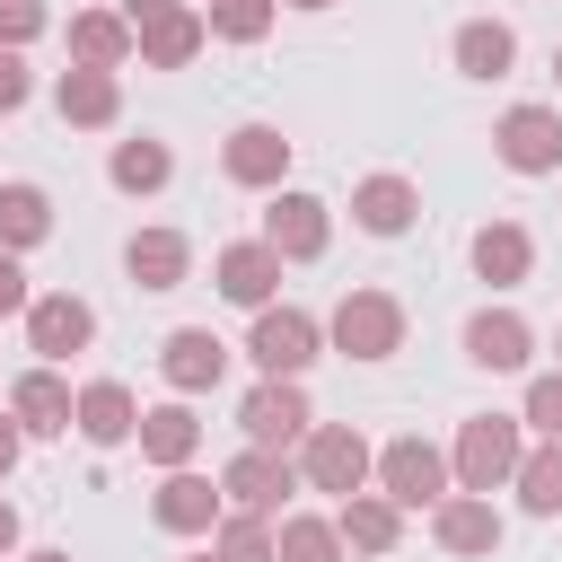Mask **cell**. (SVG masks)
Wrapping results in <instances>:
<instances>
[{
  "label": "cell",
  "instance_id": "obj_24",
  "mask_svg": "<svg viewBox=\"0 0 562 562\" xmlns=\"http://www.w3.org/2000/svg\"><path fill=\"white\" fill-rule=\"evenodd\" d=\"M202 44H211V26H202V9H184V0L132 26V53H140L149 70H184V61L202 53Z\"/></svg>",
  "mask_w": 562,
  "mask_h": 562
},
{
  "label": "cell",
  "instance_id": "obj_8",
  "mask_svg": "<svg viewBox=\"0 0 562 562\" xmlns=\"http://www.w3.org/2000/svg\"><path fill=\"white\" fill-rule=\"evenodd\" d=\"M97 342V307L79 299V290H35L26 299V351L44 360V369H61L70 351H88Z\"/></svg>",
  "mask_w": 562,
  "mask_h": 562
},
{
  "label": "cell",
  "instance_id": "obj_2",
  "mask_svg": "<svg viewBox=\"0 0 562 562\" xmlns=\"http://www.w3.org/2000/svg\"><path fill=\"white\" fill-rule=\"evenodd\" d=\"M325 342L342 351V360H395L404 351V299L395 290H342L334 299V316H325Z\"/></svg>",
  "mask_w": 562,
  "mask_h": 562
},
{
  "label": "cell",
  "instance_id": "obj_40",
  "mask_svg": "<svg viewBox=\"0 0 562 562\" xmlns=\"http://www.w3.org/2000/svg\"><path fill=\"white\" fill-rule=\"evenodd\" d=\"M0 553H18V509L0 501Z\"/></svg>",
  "mask_w": 562,
  "mask_h": 562
},
{
  "label": "cell",
  "instance_id": "obj_13",
  "mask_svg": "<svg viewBox=\"0 0 562 562\" xmlns=\"http://www.w3.org/2000/svg\"><path fill=\"white\" fill-rule=\"evenodd\" d=\"M220 474H193V465H176V474H158V492H149V518L167 527V536H211L220 527Z\"/></svg>",
  "mask_w": 562,
  "mask_h": 562
},
{
  "label": "cell",
  "instance_id": "obj_12",
  "mask_svg": "<svg viewBox=\"0 0 562 562\" xmlns=\"http://www.w3.org/2000/svg\"><path fill=\"white\" fill-rule=\"evenodd\" d=\"M70 430H79L88 448H132V430H140V395H132L123 378H88V386L70 395Z\"/></svg>",
  "mask_w": 562,
  "mask_h": 562
},
{
  "label": "cell",
  "instance_id": "obj_11",
  "mask_svg": "<svg viewBox=\"0 0 562 562\" xmlns=\"http://www.w3.org/2000/svg\"><path fill=\"white\" fill-rule=\"evenodd\" d=\"M465 360L492 369V378H518V369L536 360V325H527L518 307H474V316H465Z\"/></svg>",
  "mask_w": 562,
  "mask_h": 562
},
{
  "label": "cell",
  "instance_id": "obj_36",
  "mask_svg": "<svg viewBox=\"0 0 562 562\" xmlns=\"http://www.w3.org/2000/svg\"><path fill=\"white\" fill-rule=\"evenodd\" d=\"M26 97H35V70H26V53H9V44H0V114H18Z\"/></svg>",
  "mask_w": 562,
  "mask_h": 562
},
{
  "label": "cell",
  "instance_id": "obj_42",
  "mask_svg": "<svg viewBox=\"0 0 562 562\" xmlns=\"http://www.w3.org/2000/svg\"><path fill=\"white\" fill-rule=\"evenodd\" d=\"M281 9H334V0H281Z\"/></svg>",
  "mask_w": 562,
  "mask_h": 562
},
{
  "label": "cell",
  "instance_id": "obj_1",
  "mask_svg": "<svg viewBox=\"0 0 562 562\" xmlns=\"http://www.w3.org/2000/svg\"><path fill=\"white\" fill-rule=\"evenodd\" d=\"M518 457H527V422L518 413H474V422H457V448H448V474H457V492H501L509 474H518Z\"/></svg>",
  "mask_w": 562,
  "mask_h": 562
},
{
  "label": "cell",
  "instance_id": "obj_3",
  "mask_svg": "<svg viewBox=\"0 0 562 562\" xmlns=\"http://www.w3.org/2000/svg\"><path fill=\"white\" fill-rule=\"evenodd\" d=\"M246 360H255V378H307L316 360H325V325L307 316V307H255V325H246Z\"/></svg>",
  "mask_w": 562,
  "mask_h": 562
},
{
  "label": "cell",
  "instance_id": "obj_43",
  "mask_svg": "<svg viewBox=\"0 0 562 562\" xmlns=\"http://www.w3.org/2000/svg\"><path fill=\"white\" fill-rule=\"evenodd\" d=\"M184 562H220V553H211V544H202V553H184Z\"/></svg>",
  "mask_w": 562,
  "mask_h": 562
},
{
  "label": "cell",
  "instance_id": "obj_20",
  "mask_svg": "<svg viewBox=\"0 0 562 562\" xmlns=\"http://www.w3.org/2000/svg\"><path fill=\"white\" fill-rule=\"evenodd\" d=\"M413 220H422V184H413V176L378 167V176L351 184V228H369V237H404Z\"/></svg>",
  "mask_w": 562,
  "mask_h": 562
},
{
  "label": "cell",
  "instance_id": "obj_32",
  "mask_svg": "<svg viewBox=\"0 0 562 562\" xmlns=\"http://www.w3.org/2000/svg\"><path fill=\"white\" fill-rule=\"evenodd\" d=\"M272 18H281V0H202V26H211L220 44H263Z\"/></svg>",
  "mask_w": 562,
  "mask_h": 562
},
{
  "label": "cell",
  "instance_id": "obj_14",
  "mask_svg": "<svg viewBox=\"0 0 562 562\" xmlns=\"http://www.w3.org/2000/svg\"><path fill=\"white\" fill-rule=\"evenodd\" d=\"M430 536H439V553H457V562H483V553H501V509L483 501V492H448V501H430Z\"/></svg>",
  "mask_w": 562,
  "mask_h": 562
},
{
  "label": "cell",
  "instance_id": "obj_9",
  "mask_svg": "<svg viewBox=\"0 0 562 562\" xmlns=\"http://www.w3.org/2000/svg\"><path fill=\"white\" fill-rule=\"evenodd\" d=\"M492 158L509 176H562V114L553 105H509L492 123Z\"/></svg>",
  "mask_w": 562,
  "mask_h": 562
},
{
  "label": "cell",
  "instance_id": "obj_21",
  "mask_svg": "<svg viewBox=\"0 0 562 562\" xmlns=\"http://www.w3.org/2000/svg\"><path fill=\"white\" fill-rule=\"evenodd\" d=\"M70 395H79V386L35 360V369H18V386H9V422H18L26 439H61V430H70Z\"/></svg>",
  "mask_w": 562,
  "mask_h": 562
},
{
  "label": "cell",
  "instance_id": "obj_44",
  "mask_svg": "<svg viewBox=\"0 0 562 562\" xmlns=\"http://www.w3.org/2000/svg\"><path fill=\"white\" fill-rule=\"evenodd\" d=\"M553 79H562V44H553Z\"/></svg>",
  "mask_w": 562,
  "mask_h": 562
},
{
  "label": "cell",
  "instance_id": "obj_17",
  "mask_svg": "<svg viewBox=\"0 0 562 562\" xmlns=\"http://www.w3.org/2000/svg\"><path fill=\"white\" fill-rule=\"evenodd\" d=\"M158 378H167L176 395H211V386L228 378V342H220L211 325H176V334L158 342Z\"/></svg>",
  "mask_w": 562,
  "mask_h": 562
},
{
  "label": "cell",
  "instance_id": "obj_16",
  "mask_svg": "<svg viewBox=\"0 0 562 562\" xmlns=\"http://www.w3.org/2000/svg\"><path fill=\"white\" fill-rule=\"evenodd\" d=\"M211 281H220V299L228 307H272V290H281V255L263 246V237H237V246H220L211 255Z\"/></svg>",
  "mask_w": 562,
  "mask_h": 562
},
{
  "label": "cell",
  "instance_id": "obj_28",
  "mask_svg": "<svg viewBox=\"0 0 562 562\" xmlns=\"http://www.w3.org/2000/svg\"><path fill=\"white\" fill-rule=\"evenodd\" d=\"M70 61L123 70V61H132V18H123V9H79V18H70Z\"/></svg>",
  "mask_w": 562,
  "mask_h": 562
},
{
  "label": "cell",
  "instance_id": "obj_18",
  "mask_svg": "<svg viewBox=\"0 0 562 562\" xmlns=\"http://www.w3.org/2000/svg\"><path fill=\"white\" fill-rule=\"evenodd\" d=\"M140 457L158 465V474H176V465H193L202 457V413H193V395H167V404H140Z\"/></svg>",
  "mask_w": 562,
  "mask_h": 562
},
{
  "label": "cell",
  "instance_id": "obj_5",
  "mask_svg": "<svg viewBox=\"0 0 562 562\" xmlns=\"http://www.w3.org/2000/svg\"><path fill=\"white\" fill-rule=\"evenodd\" d=\"M369 465H378V448L351 430V422H307V439H299V483L307 492H369Z\"/></svg>",
  "mask_w": 562,
  "mask_h": 562
},
{
  "label": "cell",
  "instance_id": "obj_19",
  "mask_svg": "<svg viewBox=\"0 0 562 562\" xmlns=\"http://www.w3.org/2000/svg\"><path fill=\"white\" fill-rule=\"evenodd\" d=\"M53 114H61L70 132H105V123H123V79H114V70L70 61V70L53 79Z\"/></svg>",
  "mask_w": 562,
  "mask_h": 562
},
{
  "label": "cell",
  "instance_id": "obj_23",
  "mask_svg": "<svg viewBox=\"0 0 562 562\" xmlns=\"http://www.w3.org/2000/svg\"><path fill=\"white\" fill-rule=\"evenodd\" d=\"M334 536H342V553H395L404 544V509L369 483V492H342L334 501Z\"/></svg>",
  "mask_w": 562,
  "mask_h": 562
},
{
  "label": "cell",
  "instance_id": "obj_6",
  "mask_svg": "<svg viewBox=\"0 0 562 562\" xmlns=\"http://www.w3.org/2000/svg\"><path fill=\"white\" fill-rule=\"evenodd\" d=\"M299 492V457L290 448H237L228 465H220V501L228 509H255V518H281V501Z\"/></svg>",
  "mask_w": 562,
  "mask_h": 562
},
{
  "label": "cell",
  "instance_id": "obj_15",
  "mask_svg": "<svg viewBox=\"0 0 562 562\" xmlns=\"http://www.w3.org/2000/svg\"><path fill=\"white\" fill-rule=\"evenodd\" d=\"M220 176L246 184V193H272V184L290 176V140H281V123H237V132L220 140Z\"/></svg>",
  "mask_w": 562,
  "mask_h": 562
},
{
  "label": "cell",
  "instance_id": "obj_4",
  "mask_svg": "<svg viewBox=\"0 0 562 562\" xmlns=\"http://www.w3.org/2000/svg\"><path fill=\"white\" fill-rule=\"evenodd\" d=\"M369 483H378L395 509H430V501H448V492H457V474H448V448H430L422 430L386 439V448H378V465H369Z\"/></svg>",
  "mask_w": 562,
  "mask_h": 562
},
{
  "label": "cell",
  "instance_id": "obj_30",
  "mask_svg": "<svg viewBox=\"0 0 562 562\" xmlns=\"http://www.w3.org/2000/svg\"><path fill=\"white\" fill-rule=\"evenodd\" d=\"M509 492H518V509H527V518H562V439H536V448L518 457Z\"/></svg>",
  "mask_w": 562,
  "mask_h": 562
},
{
  "label": "cell",
  "instance_id": "obj_39",
  "mask_svg": "<svg viewBox=\"0 0 562 562\" xmlns=\"http://www.w3.org/2000/svg\"><path fill=\"white\" fill-rule=\"evenodd\" d=\"M158 9H176V0H123V18L140 26V18H158Z\"/></svg>",
  "mask_w": 562,
  "mask_h": 562
},
{
  "label": "cell",
  "instance_id": "obj_38",
  "mask_svg": "<svg viewBox=\"0 0 562 562\" xmlns=\"http://www.w3.org/2000/svg\"><path fill=\"white\" fill-rule=\"evenodd\" d=\"M18 457H26V430H18V422H9V413H0V483H9V474H18Z\"/></svg>",
  "mask_w": 562,
  "mask_h": 562
},
{
  "label": "cell",
  "instance_id": "obj_25",
  "mask_svg": "<svg viewBox=\"0 0 562 562\" xmlns=\"http://www.w3.org/2000/svg\"><path fill=\"white\" fill-rule=\"evenodd\" d=\"M123 272H132L140 290H184V272H193V237H184V228H132Z\"/></svg>",
  "mask_w": 562,
  "mask_h": 562
},
{
  "label": "cell",
  "instance_id": "obj_41",
  "mask_svg": "<svg viewBox=\"0 0 562 562\" xmlns=\"http://www.w3.org/2000/svg\"><path fill=\"white\" fill-rule=\"evenodd\" d=\"M18 562H70V553H61V544H35V553H18Z\"/></svg>",
  "mask_w": 562,
  "mask_h": 562
},
{
  "label": "cell",
  "instance_id": "obj_27",
  "mask_svg": "<svg viewBox=\"0 0 562 562\" xmlns=\"http://www.w3.org/2000/svg\"><path fill=\"white\" fill-rule=\"evenodd\" d=\"M44 237H53V193L26 184V176H9V184H0V246H9V255H35Z\"/></svg>",
  "mask_w": 562,
  "mask_h": 562
},
{
  "label": "cell",
  "instance_id": "obj_37",
  "mask_svg": "<svg viewBox=\"0 0 562 562\" xmlns=\"http://www.w3.org/2000/svg\"><path fill=\"white\" fill-rule=\"evenodd\" d=\"M26 299H35V290H26V263L0 246V316H26Z\"/></svg>",
  "mask_w": 562,
  "mask_h": 562
},
{
  "label": "cell",
  "instance_id": "obj_26",
  "mask_svg": "<svg viewBox=\"0 0 562 562\" xmlns=\"http://www.w3.org/2000/svg\"><path fill=\"white\" fill-rule=\"evenodd\" d=\"M448 61H457L465 79H509V61H518V26H509V18H465V26L448 35Z\"/></svg>",
  "mask_w": 562,
  "mask_h": 562
},
{
  "label": "cell",
  "instance_id": "obj_10",
  "mask_svg": "<svg viewBox=\"0 0 562 562\" xmlns=\"http://www.w3.org/2000/svg\"><path fill=\"white\" fill-rule=\"evenodd\" d=\"M307 422H316V413H307V386H299V378H255L246 404H237V430H246L255 448H299Z\"/></svg>",
  "mask_w": 562,
  "mask_h": 562
},
{
  "label": "cell",
  "instance_id": "obj_7",
  "mask_svg": "<svg viewBox=\"0 0 562 562\" xmlns=\"http://www.w3.org/2000/svg\"><path fill=\"white\" fill-rule=\"evenodd\" d=\"M281 263H316L325 255V237H334V211L316 202V193H299V184H272V202H263V228H255Z\"/></svg>",
  "mask_w": 562,
  "mask_h": 562
},
{
  "label": "cell",
  "instance_id": "obj_35",
  "mask_svg": "<svg viewBox=\"0 0 562 562\" xmlns=\"http://www.w3.org/2000/svg\"><path fill=\"white\" fill-rule=\"evenodd\" d=\"M44 26H53V9H44V0H0V44H9V53H26Z\"/></svg>",
  "mask_w": 562,
  "mask_h": 562
},
{
  "label": "cell",
  "instance_id": "obj_29",
  "mask_svg": "<svg viewBox=\"0 0 562 562\" xmlns=\"http://www.w3.org/2000/svg\"><path fill=\"white\" fill-rule=\"evenodd\" d=\"M167 176H176V149L167 140H114V158H105V184L114 193H167Z\"/></svg>",
  "mask_w": 562,
  "mask_h": 562
},
{
  "label": "cell",
  "instance_id": "obj_45",
  "mask_svg": "<svg viewBox=\"0 0 562 562\" xmlns=\"http://www.w3.org/2000/svg\"><path fill=\"white\" fill-rule=\"evenodd\" d=\"M553 351H562V334H553Z\"/></svg>",
  "mask_w": 562,
  "mask_h": 562
},
{
  "label": "cell",
  "instance_id": "obj_31",
  "mask_svg": "<svg viewBox=\"0 0 562 562\" xmlns=\"http://www.w3.org/2000/svg\"><path fill=\"white\" fill-rule=\"evenodd\" d=\"M272 562H342L334 518H316V509H281V518H272Z\"/></svg>",
  "mask_w": 562,
  "mask_h": 562
},
{
  "label": "cell",
  "instance_id": "obj_33",
  "mask_svg": "<svg viewBox=\"0 0 562 562\" xmlns=\"http://www.w3.org/2000/svg\"><path fill=\"white\" fill-rule=\"evenodd\" d=\"M211 553H220V562H272V518H255V509H220Z\"/></svg>",
  "mask_w": 562,
  "mask_h": 562
},
{
  "label": "cell",
  "instance_id": "obj_22",
  "mask_svg": "<svg viewBox=\"0 0 562 562\" xmlns=\"http://www.w3.org/2000/svg\"><path fill=\"white\" fill-rule=\"evenodd\" d=\"M465 263H474V281H492V290H518V281L536 272V237H527L518 220H483V228L465 237Z\"/></svg>",
  "mask_w": 562,
  "mask_h": 562
},
{
  "label": "cell",
  "instance_id": "obj_34",
  "mask_svg": "<svg viewBox=\"0 0 562 562\" xmlns=\"http://www.w3.org/2000/svg\"><path fill=\"white\" fill-rule=\"evenodd\" d=\"M518 422H527L536 439H562V369L527 378V404H518Z\"/></svg>",
  "mask_w": 562,
  "mask_h": 562
}]
</instances>
